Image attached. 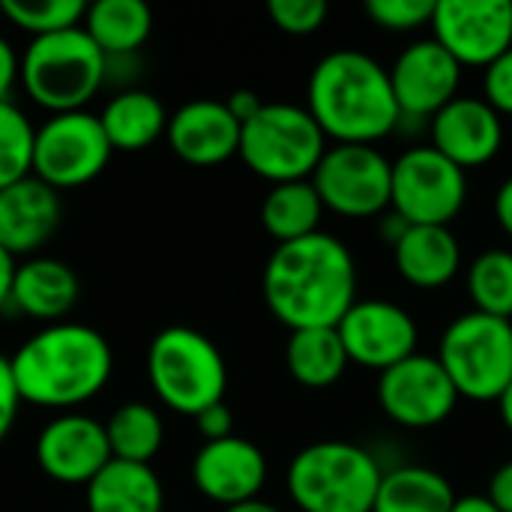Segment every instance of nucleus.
Instances as JSON below:
<instances>
[{
  "label": "nucleus",
  "mask_w": 512,
  "mask_h": 512,
  "mask_svg": "<svg viewBox=\"0 0 512 512\" xmlns=\"http://www.w3.org/2000/svg\"><path fill=\"white\" fill-rule=\"evenodd\" d=\"M261 288L267 309L291 333L339 327L357 303V264L339 237L318 231L279 243L267 258Z\"/></svg>",
  "instance_id": "obj_1"
},
{
  "label": "nucleus",
  "mask_w": 512,
  "mask_h": 512,
  "mask_svg": "<svg viewBox=\"0 0 512 512\" xmlns=\"http://www.w3.org/2000/svg\"><path fill=\"white\" fill-rule=\"evenodd\" d=\"M9 363L21 402L66 414L105 390L114 351L96 327L60 321L24 339Z\"/></svg>",
  "instance_id": "obj_2"
},
{
  "label": "nucleus",
  "mask_w": 512,
  "mask_h": 512,
  "mask_svg": "<svg viewBox=\"0 0 512 512\" xmlns=\"http://www.w3.org/2000/svg\"><path fill=\"white\" fill-rule=\"evenodd\" d=\"M306 108L336 144H375L399 129L390 69L357 48L324 54L306 87Z\"/></svg>",
  "instance_id": "obj_3"
},
{
  "label": "nucleus",
  "mask_w": 512,
  "mask_h": 512,
  "mask_svg": "<svg viewBox=\"0 0 512 512\" xmlns=\"http://www.w3.org/2000/svg\"><path fill=\"white\" fill-rule=\"evenodd\" d=\"M105 84V54L84 27L36 36L21 51V87L48 114L84 111Z\"/></svg>",
  "instance_id": "obj_4"
},
{
  "label": "nucleus",
  "mask_w": 512,
  "mask_h": 512,
  "mask_svg": "<svg viewBox=\"0 0 512 512\" xmlns=\"http://www.w3.org/2000/svg\"><path fill=\"white\" fill-rule=\"evenodd\" d=\"M375 456L348 441L303 447L285 474L291 501L303 512H372L381 486Z\"/></svg>",
  "instance_id": "obj_5"
},
{
  "label": "nucleus",
  "mask_w": 512,
  "mask_h": 512,
  "mask_svg": "<svg viewBox=\"0 0 512 512\" xmlns=\"http://www.w3.org/2000/svg\"><path fill=\"white\" fill-rule=\"evenodd\" d=\"M147 381L156 399L183 417L225 402L228 366L210 336L192 327H165L147 348Z\"/></svg>",
  "instance_id": "obj_6"
},
{
  "label": "nucleus",
  "mask_w": 512,
  "mask_h": 512,
  "mask_svg": "<svg viewBox=\"0 0 512 512\" xmlns=\"http://www.w3.org/2000/svg\"><path fill=\"white\" fill-rule=\"evenodd\" d=\"M327 147V135L309 108L291 102H264V108L249 123H243L237 156L252 174L279 186L312 180Z\"/></svg>",
  "instance_id": "obj_7"
},
{
  "label": "nucleus",
  "mask_w": 512,
  "mask_h": 512,
  "mask_svg": "<svg viewBox=\"0 0 512 512\" xmlns=\"http://www.w3.org/2000/svg\"><path fill=\"white\" fill-rule=\"evenodd\" d=\"M438 360L459 396L498 402L512 384V321L465 312L441 336Z\"/></svg>",
  "instance_id": "obj_8"
},
{
  "label": "nucleus",
  "mask_w": 512,
  "mask_h": 512,
  "mask_svg": "<svg viewBox=\"0 0 512 512\" xmlns=\"http://www.w3.org/2000/svg\"><path fill=\"white\" fill-rule=\"evenodd\" d=\"M324 210L345 219L384 216L393 201V162L375 144H333L312 174Z\"/></svg>",
  "instance_id": "obj_9"
},
{
  "label": "nucleus",
  "mask_w": 512,
  "mask_h": 512,
  "mask_svg": "<svg viewBox=\"0 0 512 512\" xmlns=\"http://www.w3.org/2000/svg\"><path fill=\"white\" fill-rule=\"evenodd\" d=\"M111 153L114 147L99 123V114H90L87 108L48 114L33 141V177L57 192L78 189L105 171Z\"/></svg>",
  "instance_id": "obj_10"
},
{
  "label": "nucleus",
  "mask_w": 512,
  "mask_h": 512,
  "mask_svg": "<svg viewBox=\"0 0 512 512\" xmlns=\"http://www.w3.org/2000/svg\"><path fill=\"white\" fill-rule=\"evenodd\" d=\"M468 201V177L432 144H417L393 162V201L411 225H447Z\"/></svg>",
  "instance_id": "obj_11"
},
{
  "label": "nucleus",
  "mask_w": 512,
  "mask_h": 512,
  "mask_svg": "<svg viewBox=\"0 0 512 512\" xmlns=\"http://www.w3.org/2000/svg\"><path fill=\"white\" fill-rule=\"evenodd\" d=\"M459 399L441 360L429 354H414L378 378L381 411L405 429L441 426L456 411Z\"/></svg>",
  "instance_id": "obj_12"
},
{
  "label": "nucleus",
  "mask_w": 512,
  "mask_h": 512,
  "mask_svg": "<svg viewBox=\"0 0 512 512\" xmlns=\"http://www.w3.org/2000/svg\"><path fill=\"white\" fill-rule=\"evenodd\" d=\"M39 471L60 486H84L114 459L105 423L81 411L51 417L33 444Z\"/></svg>",
  "instance_id": "obj_13"
},
{
  "label": "nucleus",
  "mask_w": 512,
  "mask_h": 512,
  "mask_svg": "<svg viewBox=\"0 0 512 512\" xmlns=\"http://www.w3.org/2000/svg\"><path fill=\"white\" fill-rule=\"evenodd\" d=\"M435 39L465 66H489L512 48L510 0H441L432 15Z\"/></svg>",
  "instance_id": "obj_14"
},
{
  "label": "nucleus",
  "mask_w": 512,
  "mask_h": 512,
  "mask_svg": "<svg viewBox=\"0 0 512 512\" xmlns=\"http://www.w3.org/2000/svg\"><path fill=\"white\" fill-rule=\"evenodd\" d=\"M336 330L348 360L363 369L387 372L417 354L420 327L408 309L390 300H357Z\"/></svg>",
  "instance_id": "obj_15"
},
{
  "label": "nucleus",
  "mask_w": 512,
  "mask_h": 512,
  "mask_svg": "<svg viewBox=\"0 0 512 512\" xmlns=\"http://www.w3.org/2000/svg\"><path fill=\"white\" fill-rule=\"evenodd\" d=\"M390 81L402 117L429 123L459 96L462 63L435 36H426L402 48L390 66Z\"/></svg>",
  "instance_id": "obj_16"
},
{
  "label": "nucleus",
  "mask_w": 512,
  "mask_h": 512,
  "mask_svg": "<svg viewBox=\"0 0 512 512\" xmlns=\"http://www.w3.org/2000/svg\"><path fill=\"white\" fill-rule=\"evenodd\" d=\"M192 483L222 510L240 507L258 501V492L267 483V459L261 447L237 435L207 441L192 459Z\"/></svg>",
  "instance_id": "obj_17"
},
{
  "label": "nucleus",
  "mask_w": 512,
  "mask_h": 512,
  "mask_svg": "<svg viewBox=\"0 0 512 512\" xmlns=\"http://www.w3.org/2000/svg\"><path fill=\"white\" fill-rule=\"evenodd\" d=\"M429 138L441 156L468 171L501 153L504 120L483 96H456L429 120Z\"/></svg>",
  "instance_id": "obj_18"
},
{
  "label": "nucleus",
  "mask_w": 512,
  "mask_h": 512,
  "mask_svg": "<svg viewBox=\"0 0 512 512\" xmlns=\"http://www.w3.org/2000/svg\"><path fill=\"white\" fill-rule=\"evenodd\" d=\"M243 126L219 99H192L180 105L168 120V144L171 150L198 168L222 165L240 153Z\"/></svg>",
  "instance_id": "obj_19"
},
{
  "label": "nucleus",
  "mask_w": 512,
  "mask_h": 512,
  "mask_svg": "<svg viewBox=\"0 0 512 512\" xmlns=\"http://www.w3.org/2000/svg\"><path fill=\"white\" fill-rule=\"evenodd\" d=\"M60 213V192L33 174L0 189V246L12 258H33L57 231Z\"/></svg>",
  "instance_id": "obj_20"
},
{
  "label": "nucleus",
  "mask_w": 512,
  "mask_h": 512,
  "mask_svg": "<svg viewBox=\"0 0 512 512\" xmlns=\"http://www.w3.org/2000/svg\"><path fill=\"white\" fill-rule=\"evenodd\" d=\"M81 297V282L75 270L57 258L33 255L15 267L9 306L24 318L39 321L42 327L66 321Z\"/></svg>",
  "instance_id": "obj_21"
},
{
  "label": "nucleus",
  "mask_w": 512,
  "mask_h": 512,
  "mask_svg": "<svg viewBox=\"0 0 512 512\" xmlns=\"http://www.w3.org/2000/svg\"><path fill=\"white\" fill-rule=\"evenodd\" d=\"M399 276L423 291L444 288L462 267V246L447 225H411L393 246Z\"/></svg>",
  "instance_id": "obj_22"
},
{
  "label": "nucleus",
  "mask_w": 512,
  "mask_h": 512,
  "mask_svg": "<svg viewBox=\"0 0 512 512\" xmlns=\"http://www.w3.org/2000/svg\"><path fill=\"white\" fill-rule=\"evenodd\" d=\"M87 512H162L165 489L150 465L111 459L84 489Z\"/></svg>",
  "instance_id": "obj_23"
},
{
  "label": "nucleus",
  "mask_w": 512,
  "mask_h": 512,
  "mask_svg": "<svg viewBox=\"0 0 512 512\" xmlns=\"http://www.w3.org/2000/svg\"><path fill=\"white\" fill-rule=\"evenodd\" d=\"M168 120L171 114L165 111L159 96L138 87H126L114 93L99 111V123L111 147L123 153H138L156 144L168 132Z\"/></svg>",
  "instance_id": "obj_24"
},
{
  "label": "nucleus",
  "mask_w": 512,
  "mask_h": 512,
  "mask_svg": "<svg viewBox=\"0 0 512 512\" xmlns=\"http://www.w3.org/2000/svg\"><path fill=\"white\" fill-rule=\"evenodd\" d=\"M285 366L297 384L309 390H327L345 375L351 360L336 327H312L291 333L285 345Z\"/></svg>",
  "instance_id": "obj_25"
},
{
  "label": "nucleus",
  "mask_w": 512,
  "mask_h": 512,
  "mask_svg": "<svg viewBox=\"0 0 512 512\" xmlns=\"http://www.w3.org/2000/svg\"><path fill=\"white\" fill-rule=\"evenodd\" d=\"M81 27L105 57H135L153 30V12L144 0H96Z\"/></svg>",
  "instance_id": "obj_26"
},
{
  "label": "nucleus",
  "mask_w": 512,
  "mask_h": 512,
  "mask_svg": "<svg viewBox=\"0 0 512 512\" xmlns=\"http://www.w3.org/2000/svg\"><path fill=\"white\" fill-rule=\"evenodd\" d=\"M450 480L423 465L384 471L372 512H450L456 504Z\"/></svg>",
  "instance_id": "obj_27"
},
{
  "label": "nucleus",
  "mask_w": 512,
  "mask_h": 512,
  "mask_svg": "<svg viewBox=\"0 0 512 512\" xmlns=\"http://www.w3.org/2000/svg\"><path fill=\"white\" fill-rule=\"evenodd\" d=\"M324 204L312 180L279 183L261 204V225L279 243H294L321 231Z\"/></svg>",
  "instance_id": "obj_28"
},
{
  "label": "nucleus",
  "mask_w": 512,
  "mask_h": 512,
  "mask_svg": "<svg viewBox=\"0 0 512 512\" xmlns=\"http://www.w3.org/2000/svg\"><path fill=\"white\" fill-rule=\"evenodd\" d=\"M105 432H108L111 456L123 459V462H138V465H150L156 459V453L162 450V441H165L162 417L147 402L120 405L108 417Z\"/></svg>",
  "instance_id": "obj_29"
},
{
  "label": "nucleus",
  "mask_w": 512,
  "mask_h": 512,
  "mask_svg": "<svg viewBox=\"0 0 512 512\" xmlns=\"http://www.w3.org/2000/svg\"><path fill=\"white\" fill-rule=\"evenodd\" d=\"M468 294L474 312L512 321V252L489 249L468 267Z\"/></svg>",
  "instance_id": "obj_30"
},
{
  "label": "nucleus",
  "mask_w": 512,
  "mask_h": 512,
  "mask_svg": "<svg viewBox=\"0 0 512 512\" xmlns=\"http://www.w3.org/2000/svg\"><path fill=\"white\" fill-rule=\"evenodd\" d=\"M33 141L36 126L12 102H0V189L33 174Z\"/></svg>",
  "instance_id": "obj_31"
},
{
  "label": "nucleus",
  "mask_w": 512,
  "mask_h": 512,
  "mask_svg": "<svg viewBox=\"0 0 512 512\" xmlns=\"http://www.w3.org/2000/svg\"><path fill=\"white\" fill-rule=\"evenodd\" d=\"M0 9H3V18L27 30L33 39L81 27L87 15L84 0H3Z\"/></svg>",
  "instance_id": "obj_32"
},
{
  "label": "nucleus",
  "mask_w": 512,
  "mask_h": 512,
  "mask_svg": "<svg viewBox=\"0 0 512 512\" xmlns=\"http://www.w3.org/2000/svg\"><path fill=\"white\" fill-rule=\"evenodd\" d=\"M366 15L381 27L393 33H411L420 27H432L435 0H369Z\"/></svg>",
  "instance_id": "obj_33"
},
{
  "label": "nucleus",
  "mask_w": 512,
  "mask_h": 512,
  "mask_svg": "<svg viewBox=\"0 0 512 512\" xmlns=\"http://www.w3.org/2000/svg\"><path fill=\"white\" fill-rule=\"evenodd\" d=\"M267 12L279 30L291 36H309L324 27L330 6L327 0H270Z\"/></svg>",
  "instance_id": "obj_34"
},
{
  "label": "nucleus",
  "mask_w": 512,
  "mask_h": 512,
  "mask_svg": "<svg viewBox=\"0 0 512 512\" xmlns=\"http://www.w3.org/2000/svg\"><path fill=\"white\" fill-rule=\"evenodd\" d=\"M483 99L498 114H512V48L507 54H501L495 63L486 66V72H483Z\"/></svg>",
  "instance_id": "obj_35"
},
{
  "label": "nucleus",
  "mask_w": 512,
  "mask_h": 512,
  "mask_svg": "<svg viewBox=\"0 0 512 512\" xmlns=\"http://www.w3.org/2000/svg\"><path fill=\"white\" fill-rule=\"evenodd\" d=\"M21 396L15 387V375H12V363L6 354H0V444L6 441V435L12 432L18 411H21Z\"/></svg>",
  "instance_id": "obj_36"
},
{
  "label": "nucleus",
  "mask_w": 512,
  "mask_h": 512,
  "mask_svg": "<svg viewBox=\"0 0 512 512\" xmlns=\"http://www.w3.org/2000/svg\"><path fill=\"white\" fill-rule=\"evenodd\" d=\"M195 426H198L204 444L207 441H222V438H231L234 435V414H231V408L225 402H219V405L201 411L195 417Z\"/></svg>",
  "instance_id": "obj_37"
},
{
  "label": "nucleus",
  "mask_w": 512,
  "mask_h": 512,
  "mask_svg": "<svg viewBox=\"0 0 512 512\" xmlns=\"http://www.w3.org/2000/svg\"><path fill=\"white\" fill-rule=\"evenodd\" d=\"M18 81H21V57L15 45L6 36H0V102L12 99Z\"/></svg>",
  "instance_id": "obj_38"
},
{
  "label": "nucleus",
  "mask_w": 512,
  "mask_h": 512,
  "mask_svg": "<svg viewBox=\"0 0 512 512\" xmlns=\"http://www.w3.org/2000/svg\"><path fill=\"white\" fill-rule=\"evenodd\" d=\"M489 501L501 512H512V462H504L489 480Z\"/></svg>",
  "instance_id": "obj_39"
},
{
  "label": "nucleus",
  "mask_w": 512,
  "mask_h": 512,
  "mask_svg": "<svg viewBox=\"0 0 512 512\" xmlns=\"http://www.w3.org/2000/svg\"><path fill=\"white\" fill-rule=\"evenodd\" d=\"M225 105H228V111L237 117L240 126L249 123V120L264 108V102H261V96H258L255 90H234V93L225 99Z\"/></svg>",
  "instance_id": "obj_40"
},
{
  "label": "nucleus",
  "mask_w": 512,
  "mask_h": 512,
  "mask_svg": "<svg viewBox=\"0 0 512 512\" xmlns=\"http://www.w3.org/2000/svg\"><path fill=\"white\" fill-rule=\"evenodd\" d=\"M495 219L504 228V234L512 237V177H507L495 195Z\"/></svg>",
  "instance_id": "obj_41"
},
{
  "label": "nucleus",
  "mask_w": 512,
  "mask_h": 512,
  "mask_svg": "<svg viewBox=\"0 0 512 512\" xmlns=\"http://www.w3.org/2000/svg\"><path fill=\"white\" fill-rule=\"evenodd\" d=\"M408 228H411V222H408V219H402L396 210H387V213L381 216V228H378V231H381V240L393 249V246L405 237V231H408Z\"/></svg>",
  "instance_id": "obj_42"
},
{
  "label": "nucleus",
  "mask_w": 512,
  "mask_h": 512,
  "mask_svg": "<svg viewBox=\"0 0 512 512\" xmlns=\"http://www.w3.org/2000/svg\"><path fill=\"white\" fill-rule=\"evenodd\" d=\"M15 258L0 246V309L9 306V294H12V279H15Z\"/></svg>",
  "instance_id": "obj_43"
},
{
  "label": "nucleus",
  "mask_w": 512,
  "mask_h": 512,
  "mask_svg": "<svg viewBox=\"0 0 512 512\" xmlns=\"http://www.w3.org/2000/svg\"><path fill=\"white\" fill-rule=\"evenodd\" d=\"M450 512H501V510L489 501V495H462V498H456V504H453V510Z\"/></svg>",
  "instance_id": "obj_44"
},
{
  "label": "nucleus",
  "mask_w": 512,
  "mask_h": 512,
  "mask_svg": "<svg viewBox=\"0 0 512 512\" xmlns=\"http://www.w3.org/2000/svg\"><path fill=\"white\" fill-rule=\"evenodd\" d=\"M498 411H501V420H504V426H507V432L512 435V384L501 393V399H498Z\"/></svg>",
  "instance_id": "obj_45"
},
{
  "label": "nucleus",
  "mask_w": 512,
  "mask_h": 512,
  "mask_svg": "<svg viewBox=\"0 0 512 512\" xmlns=\"http://www.w3.org/2000/svg\"><path fill=\"white\" fill-rule=\"evenodd\" d=\"M222 512H282L279 507L267 504V501H249V504H240V507H228Z\"/></svg>",
  "instance_id": "obj_46"
},
{
  "label": "nucleus",
  "mask_w": 512,
  "mask_h": 512,
  "mask_svg": "<svg viewBox=\"0 0 512 512\" xmlns=\"http://www.w3.org/2000/svg\"><path fill=\"white\" fill-rule=\"evenodd\" d=\"M0 15H3V9H0Z\"/></svg>",
  "instance_id": "obj_47"
}]
</instances>
